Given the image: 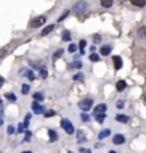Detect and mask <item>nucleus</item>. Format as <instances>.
<instances>
[{
    "instance_id": "obj_9",
    "label": "nucleus",
    "mask_w": 146,
    "mask_h": 153,
    "mask_svg": "<svg viewBox=\"0 0 146 153\" xmlns=\"http://www.w3.org/2000/svg\"><path fill=\"white\" fill-rule=\"evenodd\" d=\"M130 3L133 6H138V7H143V6H146V0H130Z\"/></svg>"
},
{
    "instance_id": "obj_37",
    "label": "nucleus",
    "mask_w": 146,
    "mask_h": 153,
    "mask_svg": "<svg viewBox=\"0 0 146 153\" xmlns=\"http://www.w3.org/2000/svg\"><path fill=\"white\" fill-rule=\"evenodd\" d=\"M81 152H82V153H91L89 150H88V149H81Z\"/></svg>"
},
{
    "instance_id": "obj_20",
    "label": "nucleus",
    "mask_w": 146,
    "mask_h": 153,
    "mask_svg": "<svg viewBox=\"0 0 146 153\" xmlns=\"http://www.w3.org/2000/svg\"><path fill=\"white\" fill-rule=\"evenodd\" d=\"M89 60L94 61V62H97V61H99V55L94 54V53H91V55H89Z\"/></svg>"
},
{
    "instance_id": "obj_40",
    "label": "nucleus",
    "mask_w": 146,
    "mask_h": 153,
    "mask_svg": "<svg viewBox=\"0 0 146 153\" xmlns=\"http://www.w3.org/2000/svg\"><path fill=\"white\" fill-rule=\"evenodd\" d=\"M109 153H116V152H114V150H112V152H109Z\"/></svg>"
},
{
    "instance_id": "obj_17",
    "label": "nucleus",
    "mask_w": 146,
    "mask_h": 153,
    "mask_svg": "<svg viewBox=\"0 0 146 153\" xmlns=\"http://www.w3.org/2000/svg\"><path fill=\"white\" fill-rule=\"evenodd\" d=\"M112 3H114V0H101V4H102L104 7H111Z\"/></svg>"
},
{
    "instance_id": "obj_33",
    "label": "nucleus",
    "mask_w": 146,
    "mask_h": 153,
    "mask_svg": "<svg viewBox=\"0 0 146 153\" xmlns=\"http://www.w3.org/2000/svg\"><path fill=\"white\" fill-rule=\"evenodd\" d=\"M30 136H31V133H30V132H26V140H27V142H28V140H30Z\"/></svg>"
},
{
    "instance_id": "obj_3",
    "label": "nucleus",
    "mask_w": 146,
    "mask_h": 153,
    "mask_svg": "<svg viewBox=\"0 0 146 153\" xmlns=\"http://www.w3.org/2000/svg\"><path fill=\"white\" fill-rule=\"evenodd\" d=\"M80 108H81L82 111H89L92 108V99H89V98H87V99H82L81 102H80Z\"/></svg>"
},
{
    "instance_id": "obj_27",
    "label": "nucleus",
    "mask_w": 146,
    "mask_h": 153,
    "mask_svg": "<svg viewBox=\"0 0 146 153\" xmlns=\"http://www.w3.org/2000/svg\"><path fill=\"white\" fill-rule=\"evenodd\" d=\"M75 50H77V45H75V44H71L70 48H68V51H70V53H74Z\"/></svg>"
},
{
    "instance_id": "obj_38",
    "label": "nucleus",
    "mask_w": 146,
    "mask_h": 153,
    "mask_svg": "<svg viewBox=\"0 0 146 153\" xmlns=\"http://www.w3.org/2000/svg\"><path fill=\"white\" fill-rule=\"evenodd\" d=\"M23 128H24V125H19V132H23Z\"/></svg>"
},
{
    "instance_id": "obj_39",
    "label": "nucleus",
    "mask_w": 146,
    "mask_h": 153,
    "mask_svg": "<svg viewBox=\"0 0 146 153\" xmlns=\"http://www.w3.org/2000/svg\"><path fill=\"white\" fill-rule=\"evenodd\" d=\"M23 153H31V152H28V150H26V152H23Z\"/></svg>"
},
{
    "instance_id": "obj_30",
    "label": "nucleus",
    "mask_w": 146,
    "mask_h": 153,
    "mask_svg": "<svg viewBox=\"0 0 146 153\" xmlns=\"http://www.w3.org/2000/svg\"><path fill=\"white\" fill-rule=\"evenodd\" d=\"M81 116H82V120H84V122H88V120H89V116H88L87 114H82Z\"/></svg>"
},
{
    "instance_id": "obj_4",
    "label": "nucleus",
    "mask_w": 146,
    "mask_h": 153,
    "mask_svg": "<svg viewBox=\"0 0 146 153\" xmlns=\"http://www.w3.org/2000/svg\"><path fill=\"white\" fill-rule=\"evenodd\" d=\"M105 111H107V105L101 104V105H98V106H95V108H94V115H95V116H98V115H102V114H105Z\"/></svg>"
},
{
    "instance_id": "obj_1",
    "label": "nucleus",
    "mask_w": 146,
    "mask_h": 153,
    "mask_svg": "<svg viewBox=\"0 0 146 153\" xmlns=\"http://www.w3.org/2000/svg\"><path fill=\"white\" fill-rule=\"evenodd\" d=\"M61 128H63V129H64L68 135H72V133H74V125H72L68 119H63V120H61Z\"/></svg>"
},
{
    "instance_id": "obj_11",
    "label": "nucleus",
    "mask_w": 146,
    "mask_h": 153,
    "mask_svg": "<svg viewBox=\"0 0 146 153\" xmlns=\"http://www.w3.org/2000/svg\"><path fill=\"white\" fill-rule=\"evenodd\" d=\"M101 54L102 55H109L111 54V45H104L101 48Z\"/></svg>"
},
{
    "instance_id": "obj_22",
    "label": "nucleus",
    "mask_w": 146,
    "mask_h": 153,
    "mask_svg": "<svg viewBox=\"0 0 146 153\" xmlns=\"http://www.w3.org/2000/svg\"><path fill=\"white\" fill-rule=\"evenodd\" d=\"M97 120L99 122V123H102L104 120H105V114H102V115H98L97 116Z\"/></svg>"
},
{
    "instance_id": "obj_36",
    "label": "nucleus",
    "mask_w": 146,
    "mask_h": 153,
    "mask_svg": "<svg viewBox=\"0 0 146 153\" xmlns=\"http://www.w3.org/2000/svg\"><path fill=\"white\" fill-rule=\"evenodd\" d=\"M94 40H95V41H99V40H101V38H99V36H98V34H95V36H94Z\"/></svg>"
},
{
    "instance_id": "obj_34",
    "label": "nucleus",
    "mask_w": 146,
    "mask_h": 153,
    "mask_svg": "<svg viewBox=\"0 0 146 153\" xmlns=\"http://www.w3.org/2000/svg\"><path fill=\"white\" fill-rule=\"evenodd\" d=\"M85 40H82V41H80V47H81V48H84V47H85Z\"/></svg>"
},
{
    "instance_id": "obj_32",
    "label": "nucleus",
    "mask_w": 146,
    "mask_h": 153,
    "mask_svg": "<svg viewBox=\"0 0 146 153\" xmlns=\"http://www.w3.org/2000/svg\"><path fill=\"white\" fill-rule=\"evenodd\" d=\"M13 132H14V128H13V126H9V129H7V133H9V135H11Z\"/></svg>"
},
{
    "instance_id": "obj_14",
    "label": "nucleus",
    "mask_w": 146,
    "mask_h": 153,
    "mask_svg": "<svg viewBox=\"0 0 146 153\" xmlns=\"http://www.w3.org/2000/svg\"><path fill=\"white\" fill-rule=\"evenodd\" d=\"M116 120H118V122H122V123H126V122L129 120V118H128L126 115H118V116H116Z\"/></svg>"
},
{
    "instance_id": "obj_21",
    "label": "nucleus",
    "mask_w": 146,
    "mask_h": 153,
    "mask_svg": "<svg viewBox=\"0 0 146 153\" xmlns=\"http://www.w3.org/2000/svg\"><path fill=\"white\" fill-rule=\"evenodd\" d=\"M70 67H71V68H81L82 64L80 62V61H75V62H72V64H71Z\"/></svg>"
},
{
    "instance_id": "obj_25",
    "label": "nucleus",
    "mask_w": 146,
    "mask_h": 153,
    "mask_svg": "<svg viewBox=\"0 0 146 153\" xmlns=\"http://www.w3.org/2000/svg\"><path fill=\"white\" fill-rule=\"evenodd\" d=\"M6 97H7V99H10V101H13V102L16 101V97H14V95H11V94H6Z\"/></svg>"
},
{
    "instance_id": "obj_5",
    "label": "nucleus",
    "mask_w": 146,
    "mask_h": 153,
    "mask_svg": "<svg viewBox=\"0 0 146 153\" xmlns=\"http://www.w3.org/2000/svg\"><path fill=\"white\" fill-rule=\"evenodd\" d=\"M44 23H45V17L44 16H41V17H37V19H36V20H34V22L31 23V27H40V26H43Z\"/></svg>"
},
{
    "instance_id": "obj_41",
    "label": "nucleus",
    "mask_w": 146,
    "mask_h": 153,
    "mask_svg": "<svg viewBox=\"0 0 146 153\" xmlns=\"http://www.w3.org/2000/svg\"><path fill=\"white\" fill-rule=\"evenodd\" d=\"M145 101H146V95H145Z\"/></svg>"
},
{
    "instance_id": "obj_26",
    "label": "nucleus",
    "mask_w": 146,
    "mask_h": 153,
    "mask_svg": "<svg viewBox=\"0 0 146 153\" xmlns=\"http://www.w3.org/2000/svg\"><path fill=\"white\" fill-rule=\"evenodd\" d=\"M54 114H55L54 111H47V112H45V118H51Z\"/></svg>"
},
{
    "instance_id": "obj_42",
    "label": "nucleus",
    "mask_w": 146,
    "mask_h": 153,
    "mask_svg": "<svg viewBox=\"0 0 146 153\" xmlns=\"http://www.w3.org/2000/svg\"><path fill=\"white\" fill-rule=\"evenodd\" d=\"M68 153H72V152H68Z\"/></svg>"
},
{
    "instance_id": "obj_15",
    "label": "nucleus",
    "mask_w": 146,
    "mask_h": 153,
    "mask_svg": "<svg viewBox=\"0 0 146 153\" xmlns=\"http://www.w3.org/2000/svg\"><path fill=\"white\" fill-rule=\"evenodd\" d=\"M125 88H126V82L125 81H118V84H116V89H118V91H124Z\"/></svg>"
},
{
    "instance_id": "obj_16",
    "label": "nucleus",
    "mask_w": 146,
    "mask_h": 153,
    "mask_svg": "<svg viewBox=\"0 0 146 153\" xmlns=\"http://www.w3.org/2000/svg\"><path fill=\"white\" fill-rule=\"evenodd\" d=\"M70 40H71V33L68 30H65L63 33V41H70Z\"/></svg>"
},
{
    "instance_id": "obj_12",
    "label": "nucleus",
    "mask_w": 146,
    "mask_h": 153,
    "mask_svg": "<svg viewBox=\"0 0 146 153\" xmlns=\"http://www.w3.org/2000/svg\"><path fill=\"white\" fill-rule=\"evenodd\" d=\"M138 36L141 38H145L146 40V26H143V27H141L138 30Z\"/></svg>"
},
{
    "instance_id": "obj_23",
    "label": "nucleus",
    "mask_w": 146,
    "mask_h": 153,
    "mask_svg": "<svg viewBox=\"0 0 146 153\" xmlns=\"http://www.w3.org/2000/svg\"><path fill=\"white\" fill-rule=\"evenodd\" d=\"M22 91H23V94L26 95V94L30 91V87H28V85H23V87H22Z\"/></svg>"
},
{
    "instance_id": "obj_24",
    "label": "nucleus",
    "mask_w": 146,
    "mask_h": 153,
    "mask_svg": "<svg viewBox=\"0 0 146 153\" xmlns=\"http://www.w3.org/2000/svg\"><path fill=\"white\" fill-rule=\"evenodd\" d=\"M68 14H70V11H64V13H63V16H61V17L58 19V22H63V20H64V19H65L67 16H68Z\"/></svg>"
},
{
    "instance_id": "obj_29",
    "label": "nucleus",
    "mask_w": 146,
    "mask_h": 153,
    "mask_svg": "<svg viewBox=\"0 0 146 153\" xmlns=\"http://www.w3.org/2000/svg\"><path fill=\"white\" fill-rule=\"evenodd\" d=\"M61 55H63V50H58V51L54 54V58H58V57H61Z\"/></svg>"
},
{
    "instance_id": "obj_10",
    "label": "nucleus",
    "mask_w": 146,
    "mask_h": 153,
    "mask_svg": "<svg viewBox=\"0 0 146 153\" xmlns=\"http://www.w3.org/2000/svg\"><path fill=\"white\" fill-rule=\"evenodd\" d=\"M48 135H50V140H51V142H54V140L58 139V135H57L55 131H53V129H48Z\"/></svg>"
},
{
    "instance_id": "obj_2",
    "label": "nucleus",
    "mask_w": 146,
    "mask_h": 153,
    "mask_svg": "<svg viewBox=\"0 0 146 153\" xmlns=\"http://www.w3.org/2000/svg\"><path fill=\"white\" fill-rule=\"evenodd\" d=\"M85 10H87V3L85 1H78L74 6V11H75L77 14H82Z\"/></svg>"
},
{
    "instance_id": "obj_35",
    "label": "nucleus",
    "mask_w": 146,
    "mask_h": 153,
    "mask_svg": "<svg viewBox=\"0 0 146 153\" xmlns=\"http://www.w3.org/2000/svg\"><path fill=\"white\" fill-rule=\"evenodd\" d=\"M27 76L28 78H30V79H33V78H34V75H33V72L30 71V72H27Z\"/></svg>"
},
{
    "instance_id": "obj_31",
    "label": "nucleus",
    "mask_w": 146,
    "mask_h": 153,
    "mask_svg": "<svg viewBox=\"0 0 146 153\" xmlns=\"http://www.w3.org/2000/svg\"><path fill=\"white\" fill-rule=\"evenodd\" d=\"M116 106H118L119 109H122V108L125 106V105H124V101H118V104H116Z\"/></svg>"
},
{
    "instance_id": "obj_13",
    "label": "nucleus",
    "mask_w": 146,
    "mask_h": 153,
    "mask_svg": "<svg viewBox=\"0 0 146 153\" xmlns=\"http://www.w3.org/2000/svg\"><path fill=\"white\" fill-rule=\"evenodd\" d=\"M53 30H54V26H53V24H50L48 27H45L43 31H41V36H47V34H50Z\"/></svg>"
},
{
    "instance_id": "obj_28",
    "label": "nucleus",
    "mask_w": 146,
    "mask_h": 153,
    "mask_svg": "<svg viewBox=\"0 0 146 153\" xmlns=\"http://www.w3.org/2000/svg\"><path fill=\"white\" fill-rule=\"evenodd\" d=\"M78 137H80V140H87V139H85V136H84V133H82L81 131L78 132Z\"/></svg>"
},
{
    "instance_id": "obj_19",
    "label": "nucleus",
    "mask_w": 146,
    "mask_h": 153,
    "mask_svg": "<svg viewBox=\"0 0 146 153\" xmlns=\"http://www.w3.org/2000/svg\"><path fill=\"white\" fill-rule=\"evenodd\" d=\"M111 135V132L107 129V131H102L101 133H99V139H104V137H107V136H109Z\"/></svg>"
},
{
    "instance_id": "obj_6",
    "label": "nucleus",
    "mask_w": 146,
    "mask_h": 153,
    "mask_svg": "<svg viewBox=\"0 0 146 153\" xmlns=\"http://www.w3.org/2000/svg\"><path fill=\"white\" fill-rule=\"evenodd\" d=\"M33 112H34V114H37V115L43 114L44 112V108L38 104V101H34V104H33Z\"/></svg>"
},
{
    "instance_id": "obj_7",
    "label": "nucleus",
    "mask_w": 146,
    "mask_h": 153,
    "mask_svg": "<svg viewBox=\"0 0 146 153\" xmlns=\"http://www.w3.org/2000/svg\"><path fill=\"white\" fill-rule=\"evenodd\" d=\"M114 67H115V70H121L122 68V58L118 57V55L114 57Z\"/></svg>"
},
{
    "instance_id": "obj_18",
    "label": "nucleus",
    "mask_w": 146,
    "mask_h": 153,
    "mask_svg": "<svg viewBox=\"0 0 146 153\" xmlns=\"http://www.w3.org/2000/svg\"><path fill=\"white\" fill-rule=\"evenodd\" d=\"M33 98H34V101H43L44 95L43 94H40V92H37V94H34V95H33Z\"/></svg>"
},
{
    "instance_id": "obj_8",
    "label": "nucleus",
    "mask_w": 146,
    "mask_h": 153,
    "mask_svg": "<svg viewBox=\"0 0 146 153\" xmlns=\"http://www.w3.org/2000/svg\"><path fill=\"white\" fill-rule=\"evenodd\" d=\"M125 142V136L124 135H115L114 136V143L115 145H122Z\"/></svg>"
}]
</instances>
